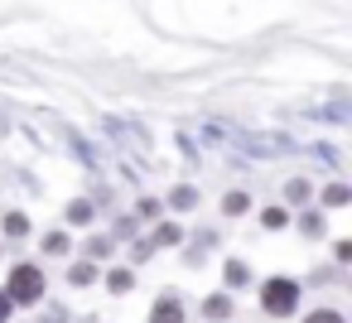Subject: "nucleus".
<instances>
[{
    "label": "nucleus",
    "instance_id": "obj_1",
    "mask_svg": "<svg viewBox=\"0 0 352 323\" xmlns=\"http://www.w3.org/2000/svg\"><path fill=\"white\" fill-rule=\"evenodd\" d=\"M6 294H10V304H34V299L44 294V270H39V265H15Z\"/></svg>",
    "mask_w": 352,
    "mask_h": 323
},
{
    "label": "nucleus",
    "instance_id": "obj_2",
    "mask_svg": "<svg viewBox=\"0 0 352 323\" xmlns=\"http://www.w3.org/2000/svg\"><path fill=\"white\" fill-rule=\"evenodd\" d=\"M294 299H299L294 280H270V285L261 289V304H265L270 313H289V309H294Z\"/></svg>",
    "mask_w": 352,
    "mask_h": 323
},
{
    "label": "nucleus",
    "instance_id": "obj_3",
    "mask_svg": "<svg viewBox=\"0 0 352 323\" xmlns=\"http://www.w3.org/2000/svg\"><path fill=\"white\" fill-rule=\"evenodd\" d=\"M150 318H155V323H184V309H179V304H174V299H160V304H155V313H150Z\"/></svg>",
    "mask_w": 352,
    "mask_h": 323
},
{
    "label": "nucleus",
    "instance_id": "obj_4",
    "mask_svg": "<svg viewBox=\"0 0 352 323\" xmlns=\"http://www.w3.org/2000/svg\"><path fill=\"white\" fill-rule=\"evenodd\" d=\"M246 208H251V198H246V193H227V198H222V212H227V217H241Z\"/></svg>",
    "mask_w": 352,
    "mask_h": 323
},
{
    "label": "nucleus",
    "instance_id": "obj_5",
    "mask_svg": "<svg viewBox=\"0 0 352 323\" xmlns=\"http://www.w3.org/2000/svg\"><path fill=\"white\" fill-rule=\"evenodd\" d=\"M107 285H111L116 294H126V289L135 285V275H131V270H111V275H107Z\"/></svg>",
    "mask_w": 352,
    "mask_h": 323
},
{
    "label": "nucleus",
    "instance_id": "obj_6",
    "mask_svg": "<svg viewBox=\"0 0 352 323\" xmlns=\"http://www.w3.org/2000/svg\"><path fill=\"white\" fill-rule=\"evenodd\" d=\"M6 232H10V236L30 232V217H25V212H6Z\"/></svg>",
    "mask_w": 352,
    "mask_h": 323
},
{
    "label": "nucleus",
    "instance_id": "obj_7",
    "mask_svg": "<svg viewBox=\"0 0 352 323\" xmlns=\"http://www.w3.org/2000/svg\"><path fill=\"white\" fill-rule=\"evenodd\" d=\"M92 275H97V270H92L87 260H78V265L68 270V280H73V285H92Z\"/></svg>",
    "mask_w": 352,
    "mask_h": 323
},
{
    "label": "nucleus",
    "instance_id": "obj_8",
    "mask_svg": "<svg viewBox=\"0 0 352 323\" xmlns=\"http://www.w3.org/2000/svg\"><path fill=\"white\" fill-rule=\"evenodd\" d=\"M44 251H49V256H63V251H68V236H63V232H54V236L44 241Z\"/></svg>",
    "mask_w": 352,
    "mask_h": 323
},
{
    "label": "nucleus",
    "instance_id": "obj_9",
    "mask_svg": "<svg viewBox=\"0 0 352 323\" xmlns=\"http://www.w3.org/2000/svg\"><path fill=\"white\" fill-rule=\"evenodd\" d=\"M208 313H212V318H227V313H232V299H222V294L208 299Z\"/></svg>",
    "mask_w": 352,
    "mask_h": 323
},
{
    "label": "nucleus",
    "instance_id": "obj_10",
    "mask_svg": "<svg viewBox=\"0 0 352 323\" xmlns=\"http://www.w3.org/2000/svg\"><path fill=\"white\" fill-rule=\"evenodd\" d=\"M68 222H92V208H87V203H73V208H68Z\"/></svg>",
    "mask_w": 352,
    "mask_h": 323
},
{
    "label": "nucleus",
    "instance_id": "obj_11",
    "mask_svg": "<svg viewBox=\"0 0 352 323\" xmlns=\"http://www.w3.org/2000/svg\"><path fill=\"white\" fill-rule=\"evenodd\" d=\"M155 241H164V246H174V241H179V227H174V222H164V227L155 232Z\"/></svg>",
    "mask_w": 352,
    "mask_h": 323
},
{
    "label": "nucleus",
    "instance_id": "obj_12",
    "mask_svg": "<svg viewBox=\"0 0 352 323\" xmlns=\"http://www.w3.org/2000/svg\"><path fill=\"white\" fill-rule=\"evenodd\" d=\"M285 222H289L285 208H270V212H265V227H285Z\"/></svg>",
    "mask_w": 352,
    "mask_h": 323
},
{
    "label": "nucleus",
    "instance_id": "obj_13",
    "mask_svg": "<svg viewBox=\"0 0 352 323\" xmlns=\"http://www.w3.org/2000/svg\"><path fill=\"white\" fill-rule=\"evenodd\" d=\"M241 280H246V265L232 260V265H227V285H241Z\"/></svg>",
    "mask_w": 352,
    "mask_h": 323
},
{
    "label": "nucleus",
    "instance_id": "obj_14",
    "mask_svg": "<svg viewBox=\"0 0 352 323\" xmlns=\"http://www.w3.org/2000/svg\"><path fill=\"white\" fill-rule=\"evenodd\" d=\"M323 198H328V203H333V208H338V203H347V188H342V183H333V188H328V193H323Z\"/></svg>",
    "mask_w": 352,
    "mask_h": 323
},
{
    "label": "nucleus",
    "instance_id": "obj_15",
    "mask_svg": "<svg viewBox=\"0 0 352 323\" xmlns=\"http://www.w3.org/2000/svg\"><path fill=\"white\" fill-rule=\"evenodd\" d=\"M193 203V188H174V208H188Z\"/></svg>",
    "mask_w": 352,
    "mask_h": 323
},
{
    "label": "nucleus",
    "instance_id": "obj_16",
    "mask_svg": "<svg viewBox=\"0 0 352 323\" xmlns=\"http://www.w3.org/2000/svg\"><path fill=\"white\" fill-rule=\"evenodd\" d=\"M10 309H15V304H10V294H6V289H0V323H6V318H10Z\"/></svg>",
    "mask_w": 352,
    "mask_h": 323
},
{
    "label": "nucleus",
    "instance_id": "obj_17",
    "mask_svg": "<svg viewBox=\"0 0 352 323\" xmlns=\"http://www.w3.org/2000/svg\"><path fill=\"white\" fill-rule=\"evenodd\" d=\"M309 323H342V318H338V313H328V309H323V313H314V318H309Z\"/></svg>",
    "mask_w": 352,
    "mask_h": 323
}]
</instances>
